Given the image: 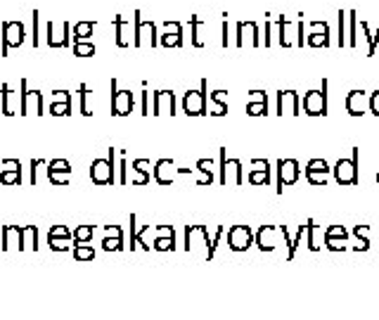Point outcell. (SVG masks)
<instances>
[{"instance_id": "cell-36", "label": "cell", "mask_w": 379, "mask_h": 320, "mask_svg": "<svg viewBox=\"0 0 379 320\" xmlns=\"http://www.w3.org/2000/svg\"><path fill=\"white\" fill-rule=\"evenodd\" d=\"M5 171H19V161H5Z\"/></svg>"}, {"instance_id": "cell-7", "label": "cell", "mask_w": 379, "mask_h": 320, "mask_svg": "<svg viewBox=\"0 0 379 320\" xmlns=\"http://www.w3.org/2000/svg\"><path fill=\"white\" fill-rule=\"evenodd\" d=\"M0 31H3V55H8L10 46H21V43H24L26 31L21 21H3Z\"/></svg>"}, {"instance_id": "cell-24", "label": "cell", "mask_w": 379, "mask_h": 320, "mask_svg": "<svg viewBox=\"0 0 379 320\" xmlns=\"http://www.w3.org/2000/svg\"><path fill=\"white\" fill-rule=\"evenodd\" d=\"M346 19H349V12H346V10H337V43H339V48L349 46Z\"/></svg>"}, {"instance_id": "cell-10", "label": "cell", "mask_w": 379, "mask_h": 320, "mask_svg": "<svg viewBox=\"0 0 379 320\" xmlns=\"http://www.w3.org/2000/svg\"><path fill=\"white\" fill-rule=\"evenodd\" d=\"M161 46L164 48H178V46H183V24L180 21H175V19H166L161 24Z\"/></svg>"}, {"instance_id": "cell-35", "label": "cell", "mask_w": 379, "mask_h": 320, "mask_svg": "<svg viewBox=\"0 0 379 320\" xmlns=\"http://www.w3.org/2000/svg\"><path fill=\"white\" fill-rule=\"evenodd\" d=\"M33 46H38V10H33Z\"/></svg>"}, {"instance_id": "cell-14", "label": "cell", "mask_w": 379, "mask_h": 320, "mask_svg": "<svg viewBox=\"0 0 379 320\" xmlns=\"http://www.w3.org/2000/svg\"><path fill=\"white\" fill-rule=\"evenodd\" d=\"M346 109L349 114L353 116H363L367 109H370V95L365 91H351L346 98Z\"/></svg>"}, {"instance_id": "cell-4", "label": "cell", "mask_w": 379, "mask_h": 320, "mask_svg": "<svg viewBox=\"0 0 379 320\" xmlns=\"http://www.w3.org/2000/svg\"><path fill=\"white\" fill-rule=\"evenodd\" d=\"M337 183L342 185H355L358 183V152H353V159H339L337 166L332 168Z\"/></svg>"}, {"instance_id": "cell-3", "label": "cell", "mask_w": 379, "mask_h": 320, "mask_svg": "<svg viewBox=\"0 0 379 320\" xmlns=\"http://www.w3.org/2000/svg\"><path fill=\"white\" fill-rule=\"evenodd\" d=\"M183 109L190 116L206 114V81H202L200 91H188L183 95Z\"/></svg>"}, {"instance_id": "cell-20", "label": "cell", "mask_w": 379, "mask_h": 320, "mask_svg": "<svg viewBox=\"0 0 379 320\" xmlns=\"http://www.w3.org/2000/svg\"><path fill=\"white\" fill-rule=\"evenodd\" d=\"M270 181V164L265 159H254V168L249 173V183L252 185H265Z\"/></svg>"}, {"instance_id": "cell-8", "label": "cell", "mask_w": 379, "mask_h": 320, "mask_svg": "<svg viewBox=\"0 0 379 320\" xmlns=\"http://www.w3.org/2000/svg\"><path fill=\"white\" fill-rule=\"evenodd\" d=\"M297 181H299L297 159H280L277 161V193H282L285 185H294Z\"/></svg>"}, {"instance_id": "cell-34", "label": "cell", "mask_w": 379, "mask_h": 320, "mask_svg": "<svg viewBox=\"0 0 379 320\" xmlns=\"http://www.w3.org/2000/svg\"><path fill=\"white\" fill-rule=\"evenodd\" d=\"M370 112L375 116H379V91H375L370 95Z\"/></svg>"}, {"instance_id": "cell-11", "label": "cell", "mask_w": 379, "mask_h": 320, "mask_svg": "<svg viewBox=\"0 0 379 320\" xmlns=\"http://www.w3.org/2000/svg\"><path fill=\"white\" fill-rule=\"evenodd\" d=\"M69 33H71L69 21H60L58 26H55V21H48V43L53 48H67L69 46Z\"/></svg>"}, {"instance_id": "cell-37", "label": "cell", "mask_w": 379, "mask_h": 320, "mask_svg": "<svg viewBox=\"0 0 379 320\" xmlns=\"http://www.w3.org/2000/svg\"><path fill=\"white\" fill-rule=\"evenodd\" d=\"M377 183H379V171H377Z\"/></svg>"}, {"instance_id": "cell-29", "label": "cell", "mask_w": 379, "mask_h": 320, "mask_svg": "<svg viewBox=\"0 0 379 320\" xmlns=\"http://www.w3.org/2000/svg\"><path fill=\"white\" fill-rule=\"evenodd\" d=\"M349 21H351V31H349V43H351V48H355L358 46V12L355 10H351L349 12Z\"/></svg>"}, {"instance_id": "cell-18", "label": "cell", "mask_w": 379, "mask_h": 320, "mask_svg": "<svg viewBox=\"0 0 379 320\" xmlns=\"http://www.w3.org/2000/svg\"><path fill=\"white\" fill-rule=\"evenodd\" d=\"M252 240H254L252 228H247V226H235L233 230H230L228 242H230V247H233V249L242 251V249H247V247L252 245Z\"/></svg>"}, {"instance_id": "cell-28", "label": "cell", "mask_w": 379, "mask_h": 320, "mask_svg": "<svg viewBox=\"0 0 379 320\" xmlns=\"http://www.w3.org/2000/svg\"><path fill=\"white\" fill-rule=\"evenodd\" d=\"M171 166H173V161H171V159H164V161H159V164H157V168H155L157 181H159V183H171L173 178L168 176V171H171Z\"/></svg>"}, {"instance_id": "cell-2", "label": "cell", "mask_w": 379, "mask_h": 320, "mask_svg": "<svg viewBox=\"0 0 379 320\" xmlns=\"http://www.w3.org/2000/svg\"><path fill=\"white\" fill-rule=\"evenodd\" d=\"M237 46H263L261 38V26L256 24L254 19H242L237 21Z\"/></svg>"}, {"instance_id": "cell-23", "label": "cell", "mask_w": 379, "mask_h": 320, "mask_svg": "<svg viewBox=\"0 0 379 320\" xmlns=\"http://www.w3.org/2000/svg\"><path fill=\"white\" fill-rule=\"evenodd\" d=\"M69 161L60 159V161H53L50 164V181L53 183H67V178H69Z\"/></svg>"}, {"instance_id": "cell-32", "label": "cell", "mask_w": 379, "mask_h": 320, "mask_svg": "<svg viewBox=\"0 0 379 320\" xmlns=\"http://www.w3.org/2000/svg\"><path fill=\"white\" fill-rule=\"evenodd\" d=\"M263 46H273V21H265V26H263Z\"/></svg>"}, {"instance_id": "cell-19", "label": "cell", "mask_w": 379, "mask_h": 320, "mask_svg": "<svg viewBox=\"0 0 379 320\" xmlns=\"http://www.w3.org/2000/svg\"><path fill=\"white\" fill-rule=\"evenodd\" d=\"M299 112V95L294 91L277 93V114H297Z\"/></svg>"}, {"instance_id": "cell-25", "label": "cell", "mask_w": 379, "mask_h": 320, "mask_svg": "<svg viewBox=\"0 0 379 320\" xmlns=\"http://www.w3.org/2000/svg\"><path fill=\"white\" fill-rule=\"evenodd\" d=\"M126 29H128V19L123 15H116L114 17V31H116V46L118 48H126L128 43V33H126Z\"/></svg>"}, {"instance_id": "cell-30", "label": "cell", "mask_w": 379, "mask_h": 320, "mask_svg": "<svg viewBox=\"0 0 379 320\" xmlns=\"http://www.w3.org/2000/svg\"><path fill=\"white\" fill-rule=\"evenodd\" d=\"M73 55H78V57H90V55H95V46L90 41H76L73 43Z\"/></svg>"}, {"instance_id": "cell-1", "label": "cell", "mask_w": 379, "mask_h": 320, "mask_svg": "<svg viewBox=\"0 0 379 320\" xmlns=\"http://www.w3.org/2000/svg\"><path fill=\"white\" fill-rule=\"evenodd\" d=\"M145 43H150V46H157V24L150 19H143V12L140 10H135L133 12V46H145Z\"/></svg>"}, {"instance_id": "cell-21", "label": "cell", "mask_w": 379, "mask_h": 320, "mask_svg": "<svg viewBox=\"0 0 379 320\" xmlns=\"http://www.w3.org/2000/svg\"><path fill=\"white\" fill-rule=\"evenodd\" d=\"M161 112L175 114V95L171 91H157L155 93V114H161Z\"/></svg>"}, {"instance_id": "cell-26", "label": "cell", "mask_w": 379, "mask_h": 320, "mask_svg": "<svg viewBox=\"0 0 379 320\" xmlns=\"http://www.w3.org/2000/svg\"><path fill=\"white\" fill-rule=\"evenodd\" d=\"M209 98H211V114H228V95H225V91H213Z\"/></svg>"}, {"instance_id": "cell-9", "label": "cell", "mask_w": 379, "mask_h": 320, "mask_svg": "<svg viewBox=\"0 0 379 320\" xmlns=\"http://www.w3.org/2000/svg\"><path fill=\"white\" fill-rule=\"evenodd\" d=\"M112 114L116 116H126L133 109V93L131 91H118L116 83L112 81Z\"/></svg>"}, {"instance_id": "cell-27", "label": "cell", "mask_w": 379, "mask_h": 320, "mask_svg": "<svg viewBox=\"0 0 379 320\" xmlns=\"http://www.w3.org/2000/svg\"><path fill=\"white\" fill-rule=\"evenodd\" d=\"M71 31H73V38H76V41H88L95 31V21H78Z\"/></svg>"}, {"instance_id": "cell-31", "label": "cell", "mask_w": 379, "mask_h": 320, "mask_svg": "<svg viewBox=\"0 0 379 320\" xmlns=\"http://www.w3.org/2000/svg\"><path fill=\"white\" fill-rule=\"evenodd\" d=\"M213 161L211 159H204V161H200V168H202V178H200V183H211V171H213Z\"/></svg>"}, {"instance_id": "cell-22", "label": "cell", "mask_w": 379, "mask_h": 320, "mask_svg": "<svg viewBox=\"0 0 379 320\" xmlns=\"http://www.w3.org/2000/svg\"><path fill=\"white\" fill-rule=\"evenodd\" d=\"M190 33H192V46L202 48L206 43V38H204V21L200 19V15H192L190 17Z\"/></svg>"}, {"instance_id": "cell-17", "label": "cell", "mask_w": 379, "mask_h": 320, "mask_svg": "<svg viewBox=\"0 0 379 320\" xmlns=\"http://www.w3.org/2000/svg\"><path fill=\"white\" fill-rule=\"evenodd\" d=\"M275 26H277V41H280V46H285V48H290L294 46V19H290L287 15H280L275 19Z\"/></svg>"}, {"instance_id": "cell-16", "label": "cell", "mask_w": 379, "mask_h": 320, "mask_svg": "<svg viewBox=\"0 0 379 320\" xmlns=\"http://www.w3.org/2000/svg\"><path fill=\"white\" fill-rule=\"evenodd\" d=\"M247 114L249 116H263V114H268V95H265L263 91H252V93H249Z\"/></svg>"}, {"instance_id": "cell-15", "label": "cell", "mask_w": 379, "mask_h": 320, "mask_svg": "<svg viewBox=\"0 0 379 320\" xmlns=\"http://www.w3.org/2000/svg\"><path fill=\"white\" fill-rule=\"evenodd\" d=\"M112 157L109 159H98L93 161V166H90V178H93L95 183H112L114 181V168H112Z\"/></svg>"}, {"instance_id": "cell-33", "label": "cell", "mask_w": 379, "mask_h": 320, "mask_svg": "<svg viewBox=\"0 0 379 320\" xmlns=\"http://www.w3.org/2000/svg\"><path fill=\"white\" fill-rule=\"evenodd\" d=\"M50 112H53L55 116H64V114H69V103H55L53 107H50Z\"/></svg>"}, {"instance_id": "cell-13", "label": "cell", "mask_w": 379, "mask_h": 320, "mask_svg": "<svg viewBox=\"0 0 379 320\" xmlns=\"http://www.w3.org/2000/svg\"><path fill=\"white\" fill-rule=\"evenodd\" d=\"M242 181V164L240 161H228L225 150H220V183H237Z\"/></svg>"}, {"instance_id": "cell-5", "label": "cell", "mask_w": 379, "mask_h": 320, "mask_svg": "<svg viewBox=\"0 0 379 320\" xmlns=\"http://www.w3.org/2000/svg\"><path fill=\"white\" fill-rule=\"evenodd\" d=\"M303 112L310 116L327 114V81H322L320 91H308L303 98Z\"/></svg>"}, {"instance_id": "cell-6", "label": "cell", "mask_w": 379, "mask_h": 320, "mask_svg": "<svg viewBox=\"0 0 379 320\" xmlns=\"http://www.w3.org/2000/svg\"><path fill=\"white\" fill-rule=\"evenodd\" d=\"M330 24L325 19H315L308 24V36H306V46L313 48H327L330 46Z\"/></svg>"}, {"instance_id": "cell-12", "label": "cell", "mask_w": 379, "mask_h": 320, "mask_svg": "<svg viewBox=\"0 0 379 320\" xmlns=\"http://www.w3.org/2000/svg\"><path fill=\"white\" fill-rule=\"evenodd\" d=\"M330 173H332V168L325 159H310L306 166V178L310 185H325L330 181Z\"/></svg>"}]
</instances>
